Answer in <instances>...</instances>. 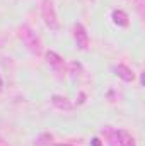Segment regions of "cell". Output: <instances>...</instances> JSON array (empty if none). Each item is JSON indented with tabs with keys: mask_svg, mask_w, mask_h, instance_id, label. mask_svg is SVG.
<instances>
[{
	"mask_svg": "<svg viewBox=\"0 0 145 146\" xmlns=\"http://www.w3.org/2000/svg\"><path fill=\"white\" fill-rule=\"evenodd\" d=\"M17 36H19V39L24 42V46H26L33 54L39 56V54L43 53V42H41L39 36H38L29 26H21V27L17 29Z\"/></svg>",
	"mask_w": 145,
	"mask_h": 146,
	"instance_id": "cell-1",
	"label": "cell"
},
{
	"mask_svg": "<svg viewBox=\"0 0 145 146\" xmlns=\"http://www.w3.org/2000/svg\"><path fill=\"white\" fill-rule=\"evenodd\" d=\"M41 17L43 22L46 24V27H50L51 31H58L60 29V21L53 5V0H43L41 2Z\"/></svg>",
	"mask_w": 145,
	"mask_h": 146,
	"instance_id": "cell-2",
	"label": "cell"
},
{
	"mask_svg": "<svg viewBox=\"0 0 145 146\" xmlns=\"http://www.w3.org/2000/svg\"><path fill=\"white\" fill-rule=\"evenodd\" d=\"M106 139L111 146H137L133 136L125 129H106Z\"/></svg>",
	"mask_w": 145,
	"mask_h": 146,
	"instance_id": "cell-3",
	"label": "cell"
},
{
	"mask_svg": "<svg viewBox=\"0 0 145 146\" xmlns=\"http://www.w3.org/2000/svg\"><path fill=\"white\" fill-rule=\"evenodd\" d=\"M46 63L51 66V70L56 73L58 76H63V75L67 73L65 60H63L58 53H55V51H48V53H46Z\"/></svg>",
	"mask_w": 145,
	"mask_h": 146,
	"instance_id": "cell-4",
	"label": "cell"
},
{
	"mask_svg": "<svg viewBox=\"0 0 145 146\" xmlns=\"http://www.w3.org/2000/svg\"><path fill=\"white\" fill-rule=\"evenodd\" d=\"M73 39H75V44H77L79 49L84 51V49L89 48V34H87L85 27H84L80 22H77V24L73 26Z\"/></svg>",
	"mask_w": 145,
	"mask_h": 146,
	"instance_id": "cell-5",
	"label": "cell"
},
{
	"mask_svg": "<svg viewBox=\"0 0 145 146\" xmlns=\"http://www.w3.org/2000/svg\"><path fill=\"white\" fill-rule=\"evenodd\" d=\"M111 19H113V22H114L118 27H128V24H130L128 14H126L125 10H121V9H114V10L111 12Z\"/></svg>",
	"mask_w": 145,
	"mask_h": 146,
	"instance_id": "cell-6",
	"label": "cell"
},
{
	"mask_svg": "<svg viewBox=\"0 0 145 146\" xmlns=\"http://www.w3.org/2000/svg\"><path fill=\"white\" fill-rule=\"evenodd\" d=\"M114 75H116L118 78H121L123 82H133V80H135L133 70H132L130 66H126V65H116V66H114Z\"/></svg>",
	"mask_w": 145,
	"mask_h": 146,
	"instance_id": "cell-7",
	"label": "cell"
},
{
	"mask_svg": "<svg viewBox=\"0 0 145 146\" xmlns=\"http://www.w3.org/2000/svg\"><path fill=\"white\" fill-rule=\"evenodd\" d=\"M51 104L60 110H70L73 109V104L67 99V97H62V95H53L51 97Z\"/></svg>",
	"mask_w": 145,
	"mask_h": 146,
	"instance_id": "cell-8",
	"label": "cell"
},
{
	"mask_svg": "<svg viewBox=\"0 0 145 146\" xmlns=\"http://www.w3.org/2000/svg\"><path fill=\"white\" fill-rule=\"evenodd\" d=\"M51 139H53V136L50 133H44V134L38 136L36 139H34V146H48L51 143Z\"/></svg>",
	"mask_w": 145,
	"mask_h": 146,
	"instance_id": "cell-9",
	"label": "cell"
},
{
	"mask_svg": "<svg viewBox=\"0 0 145 146\" xmlns=\"http://www.w3.org/2000/svg\"><path fill=\"white\" fill-rule=\"evenodd\" d=\"M133 2H135V7H137L140 17H144V3H145V0H133Z\"/></svg>",
	"mask_w": 145,
	"mask_h": 146,
	"instance_id": "cell-10",
	"label": "cell"
},
{
	"mask_svg": "<svg viewBox=\"0 0 145 146\" xmlns=\"http://www.w3.org/2000/svg\"><path fill=\"white\" fill-rule=\"evenodd\" d=\"M0 146H9V145H7V141H3V139L0 138Z\"/></svg>",
	"mask_w": 145,
	"mask_h": 146,
	"instance_id": "cell-11",
	"label": "cell"
},
{
	"mask_svg": "<svg viewBox=\"0 0 145 146\" xmlns=\"http://www.w3.org/2000/svg\"><path fill=\"white\" fill-rule=\"evenodd\" d=\"M53 146H73V145H67V143H58V145H53Z\"/></svg>",
	"mask_w": 145,
	"mask_h": 146,
	"instance_id": "cell-12",
	"label": "cell"
},
{
	"mask_svg": "<svg viewBox=\"0 0 145 146\" xmlns=\"http://www.w3.org/2000/svg\"><path fill=\"white\" fill-rule=\"evenodd\" d=\"M2 88H3V80H2V76H0V92H2Z\"/></svg>",
	"mask_w": 145,
	"mask_h": 146,
	"instance_id": "cell-13",
	"label": "cell"
}]
</instances>
